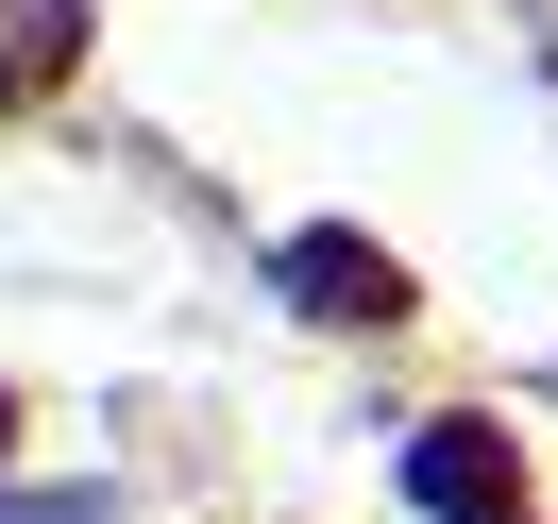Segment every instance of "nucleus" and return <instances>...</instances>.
I'll use <instances>...</instances> for the list:
<instances>
[{
  "instance_id": "nucleus-3",
  "label": "nucleus",
  "mask_w": 558,
  "mask_h": 524,
  "mask_svg": "<svg viewBox=\"0 0 558 524\" xmlns=\"http://www.w3.org/2000/svg\"><path fill=\"white\" fill-rule=\"evenodd\" d=\"M69 35H85L69 0H17V17H0V51H17V69H69Z\"/></svg>"
},
{
  "instance_id": "nucleus-2",
  "label": "nucleus",
  "mask_w": 558,
  "mask_h": 524,
  "mask_svg": "<svg viewBox=\"0 0 558 524\" xmlns=\"http://www.w3.org/2000/svg\"><path fill=\"white\" fill-rule=\"evenodd\" d=\"M423 490L474 508V524H508V440H490V423H440V440H423Z\"/></svg>"
},
{
  "instance_id": "nucleus-4",
  "label": "nucleus",
  "mask_w": 558,
  "mask_h": 524,
  "mask_svg": "<svg viewBox=\"0 0 558 524\" xmlns=\"http://www.w3.org/2000/svg\"><path fill=\"white\" fill-rule=\"evenodd\" d=\"M0 440H17V389H0Z\"/></svg>"
},
{
  "instance_id": "nucleus-1",
  "label": "nucleus",
  "mask_w": 558,
  "mask_h": 524,
  "mask_svg": "<svg viewBox=\"0 0 558 524\" xmlns=\"http://www.w3.org/2000/svg\"><path fill=\"white\" fill-rule=\"evenodd\" d=\"M288 305H322V321H389V305H407V271H389L373 237H339V220H322V237H288Z\"/></svg>"
}]
</instances>
